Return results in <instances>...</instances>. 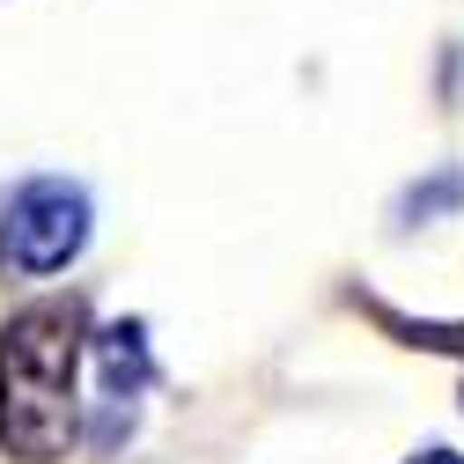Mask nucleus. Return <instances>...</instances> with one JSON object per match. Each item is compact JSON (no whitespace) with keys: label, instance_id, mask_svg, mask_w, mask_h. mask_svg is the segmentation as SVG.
I'll return each mask as SVG.
<instances>
[{"label":"nucleus","instance_id":"nucleus-1","mask_svg":"<svg viewBox=\"0 0 464 464\" xmlns=\"http://www.w3.org/2000/svg\"><path fill=\"white\" fill-rule=\"evenodd\" d=\"M82 303L52 295L8 317L0 332V442L30 464L67 457L74 420H82Z\"/></svg>","mask_w":464,"mask_h":464},{"label":"nucleus","instance_id":"nucleus-2","mask_svg":"<svg viewBox=\"0 0 464 464\" xmlns=\"http://www.w3.org/2000/svg\"><path fill=\"white\" fill-rule=\"evenodd\" d=\"M89 244V192L67 178H30L0 214V258L15 273H60Z\"/></svg>","mask_w":464,"mask_h":464},{"label":"nucleus","instance_id":"nucleus-4","mask_svg":"<svg viewBox=\"0 0 464 464\" xmlns=\"http://www.w3.org/2000/svg\"><path fill=\"white\" fill-rule=\"evenodd\" d=\"M457 199H464V169H442L435 185H413V192H405V199H398V214L413 221V214H435V207H457Z\"/></svg>","mask_w":464,"mask_h":464},{"label":"nucleus","instance_id":"nucleus-3","mask_svg":"<svg viewBox=\"0 0 464 464\" xmlns=\"http://www.w3.org/2000/svg\"><path fill=\"white\" fill-rule=\"evenodd\" d=\"M96 354H103V405L133 413V391L155 376V369H148V332H140V324H111V332L96 339Z\"/></svg>","mask_w":464,"mask_h":464},{"label":"nucleus","instance_id":"nucleus-5","mask_svg":"<svg viewBox=\"0 0 464 464\" xmlns=\"http://www.w3.org/2000/svg\"><path fill=\"white\" fill-rule=\"evenodd\" d=\"M413 464H464V457H457V450H420Z\"/></svg>","mask_w":464,"mask_h":464}]
</instances>
